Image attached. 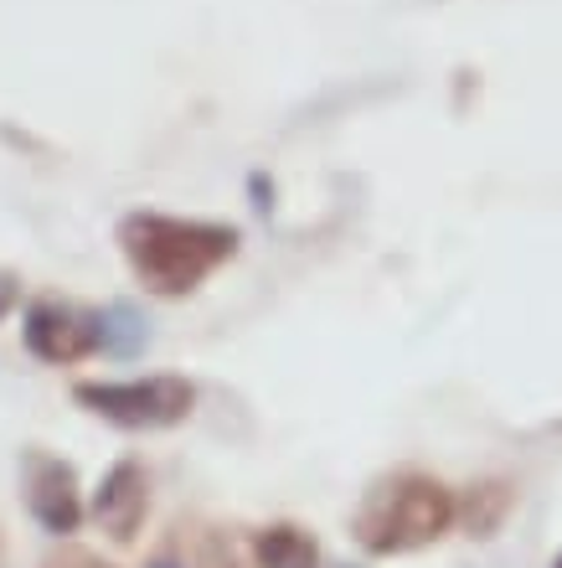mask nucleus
I'll return each instance as SVG.
<instances>
[{
    "mask_svg": "<svg viewBox=\"0 0 562 568\" xmlns=\"http://www.w3.org/2000/svg\"><path fill=\"white\" fill-rule=\"evenodd\" d=\"M27 501L47 532H73L78 517H83L73 465L52 460V455H27Z\"/></svg>",
    "mask_w": 562,
    "mask_h": 568,
    "instance_id": "4",
    "label": "nucleus"
},
{
    "mask_svg": "<svg viewBox=\"0 0 562 568\" xmlns=\"http://www.w3.org/2000/svg\"><path fill=\"white\" fill-rule=\"evenodd\" d=\"M558 568H562V564H558Z\"/></svg>",
    "mask_w": 562,
    "mask_h": 568,
    "instance_id": "13",
    "label": "nucleus"
},
{
    "mask_svg": "<svg viewBox=\"0 0 562 568\" xmlns=\"http://www.w3.org/2000/svg\"><path fill=\"white\" fill-rule=\"evenodd\" d=\"M99 346H109V352H119V357L140 352V346H145V326H140V315H134L130 305L104 311L99 315Z\"/></svg>",
    "mask_w": 562,
    "mask_h": 568,
    "instance_id": "8",
    "label": "nucleus"
},
{
    "mask_svg": "<svg viewBox=\"0 0 562 568\" xmlns=\"http://www.w3.org/2000/svg\"><path fill=\"white\" fill-rule=\"evenodd\" d=\"M258 558L264 568H315V542L299 527H268L258 532Z\"/></svg>",
    "mask_w": 562,
    "mask_h": 568,
    "instance_id": "7",
    "label": "nucleus"
},
{
    "mask_svg": "<svg viewBox=\"0 0 562 568\" xmlns=\"http://www.w3.org/2000/svg\"><path fill=\"white\" fill-rule=\"evenodd\" d=\"M161 568H165V564H161Z\"/></svg>",
    "mask_w": 562,
    "mask_h": 568,
    "instance_id": "12",
    "label": "nucleus"
},
{
    "mask_svg": "<svg viewBox=\"0 0 562 568\" xmlns=\"http://www.w3.org/2000/svg\"><path fill=\"white\" fill-rule=\"evenodd\" d=\"M42 568H109V564H99V558L83 554V548H62V554H52Z\"/></svg>",
    "mask_w": 562,
    "mask_h": 568,
    "instance_id": "9",
    "label": "nucleus"
},
{
    "mask_svg": "<svg viewBox=\"0 0 562 568\" xmlns=\"http://www.w3.org/2000/svg\"><path fill=\"white\" fill-rule=\"evenodd\" d=\"M449 517H454V501L439 480L402 476L367 496V507L356 511V532L371 554H408V548H423L439 538Z\"/></svg>",
    "mask_w": 562,
    "mask_h": 568,
    "instance_id": "2",
    "label": "nucleus"
},
{
    "mask_svg": "<svg viewBox=\"0 0 562 568\" xmlns=\"http://www.w3.org/2000/svg\"><path fill=\"white\" fill-rule=\"evenodd\" d=\"M27 346L42 362H78L99 346V321L78 315L73 305H37L27 315Z\"/></svg>",
    "mask_w": 562,
    "mask_h": 568,
    "instance_id": "5",
    "label": "nucleus"
},
{
    "mask_svg": "<svg viewBox=\"0 0 562 568\" xmlns=\"http://www.w3.org/2000/svg\"><path fill=\"white\" fill-rule=\"evenodd\" d=\"M93 511H99L104 532L130 542L140 532V523H145V476H140V465L130 460L114 465L104 476V486H99V496H93Z\"/></svg>",
    "mask_w": 562,
    "mask_h": 568,
    "instance_id": "6",
    "label": "nucleus"
},
{
    "mask_svg": "<svg viewBox=\"0 0 562 568\" xmlns=\"http://www.w3.org/2000/svg\"><path fill=\"white\" fill-rule=\"evenodd\" d=\"M119 243H124L134 274L155 295H186L223 258H233L237 233L217 223H186V217H161V212H134L119 227Z\"/></svg>",
    "mask_w": 562,
    "mask_h": 568,
    "instance_id": "1",
    "label": "nucleus"
},
{
    "mask_svg": "<svg viewBox=\"0 0 562 568\" xmlns=\"http://www.w3.org/2000/svg\"><path fill=\"white\" fill-rule=\"evenodd\" d=\"M11 305H16V280L11 274H0V315L11 311Z\"/></svg>",
    "mask_w": 562,
    "mask_h": 568,
    "instance_id": "10",
    "label": "nucleus"
},
{
    "mask_svg": "<svg viewBox=\"0 0 562 568\" xmlns=\"http://www.w3.org/2000/svg\"><path fill=\"white\" fill-rule=\"evenodd\" d=\"M0 568H6V548H0Z\"/></svg>",
    "mask_w": 562,
    "mask_h": 568,
    "instance_id": "11",
    "label": "nucleus"
},
{
    "mask_svg": "<svg viewBox=\"0 0 562 568\" xmlns=\"http://www.w3.org/2000/svg\"><path fill=\"white\" fill-rule=\"evenodd\" d=\"M192 383L186 377H145V383H83L78 404L124 424V429H165L192 414Z\"/></svg>",
    "mask_w": 562,
    "mask_h": 568,
    "instance_id": "3",
    "label": "nucleus"
}]
</instances>
